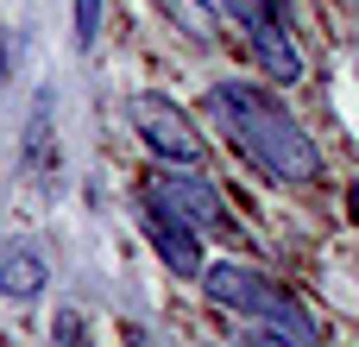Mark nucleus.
I'll list each match as a JSON object with an SVG mask.
<instances>
[{
  "label": "nucleus",
  "instance_id": "10",
  "mask_svg": "<svg viewBox=\"0 0 359 347\" xmlns=\"http://www.w3.org/2000/svg\"><path fill=\"white\" fill-rule=\"evenodd\" d=\"M246 347H297V341L278 335V329H259V335H246Z\"/></svg>",
  "mask_w": 359,
  "mask_h": 347
},
{
  "label": "nucleus",
  "instance_id": "9",
  "mask_svg": "<svg viewBox=\"0 0 359 347\" xmlns=\"http://www.w3.org/2000/svg\"><path fill=\"white\" fill-rule=\"evenodd\" d=\"M265 13H271V19H290V0H240V19H246V25L265 19Z\"/></svg>",
  "mask_w": 359,
  "mask_h": 347
},
{
  "label": "nucleus",
  "instance_id": "6",
  "mask_svg": "<svg viewBox=\"0 0 359 347\" xmlns=\"http://www.w3.org/2000/svg\"><path fill=\"white\" fill-rule=\"evenodd\" d=\"M252 32V51H259V63H265V76L271 82H303V51H297V32H290V19H252L246 25Z\"/></svg>",
  "mask_w": 359,
  "mask_h": 347
},
{
  "label": "nucleus",
  "instance_id": "1",
  "mask_svg": "<svg viewBox=\"0 0 359 347\" xmlns=\"http://www.w3.org/2000/svg\"><path fill=\"white\" fill-rule=\"evenodd\" d=\"M215 114H221V126L233 133V145H240L259 171H271L278 183H316V177H322L316 139H309L265 89H252V82H221V89H215Z\"/></svg>",
  "mask_w": 359,
  "mask_h": 347
},
{
  "label": "nucleus",
  "instance_id": "11",
  "mask_svg": "<svg viewBox=\"0 0 359 347\" xmlns=\"http://www.w3.org/2000/svg\"><path fill=\"white\" fill-rule=\"evenodd\" d=\"M202 6H208V13H233V19H240V0H202Z\"/></svg>",
  "mask_w": 359,
  "mask_h": 347
},
{
  "label": "nucleus",
  "instance_id": "5",
  "mask_svg": "<svg viewBox=\"0 0 359 347\" xmlns=\"http://www.w3.org/2000/svg\"><path fill=\"white\" fill-rule=\"evenodd\" d=\"M145 240L158 247V259H164L177 278H202V272H208V259H202V234H196L189 221L151 209V202H145Z\"/></svg>",
  "mask_w": 359,
  "mask_h": 347
},
{
  "label": "nucleus",
  "instance_id": "7",
  "mask_svg": "<svg viewBox=\"0 0 359 347\" xmlns=\"http://www.w3.org/2000/svg\"><path fill=\"white\" fill-rule=\"evenodd\" d=\"M44 284H50L44 253H38V247H25V240H6V247H0V291H6L13 303H25V297H38Z\"/></svg>",
  "mask_w": 359,
  "mask_h": 347
},
{
  "label": "nucleus",
  "instance_id": "3",
  "mask_svg": "<svg viewBox=\"0 0 359 347\" xmlns=\"http://www.w3.org/2000/svg\"><path fill=\"white\" fill-rule=\"evenodd\" d=\"M145 202L164 209V215H177V221H189L196 234H221V228H227V202H221V190H215L196 164H164V171H151V177H145Z\"/></svg>",
  "mask_w": 359,
  "mask_h": 347
},
{
  "label": "nucleus",
  "instance_id": "12",
  "mask_svg": "<svg viewBox=\"0 0 359 347\" xmlns=\"http://www.w3.org/2000/svg\"><path fill=\"white\" fill-rule=\"evenodd\" d=\"M0 76H6V44H0Z\"/></svg>",
  "mask_w": 359,
  "mask_h": 347
},
{
  "label": "nucleus",
  "instance_id": "2",
  "mask_svg": "<svg viewBox=\"0 0 359 347\" xmlns=\"http://www.w3.org/2000/svg\"><path fill=\"white\" fill-rule=\"evenodd\" d=\"M202 291L215 297V303H227V310H240V316H259L265 329H278V335H290L297 347H316L322 341V329H316V316L271 278V272H259V266H240V259H215L208 272H202Z\"/></svg>",
  "mask_w": 359,
  "mask_h": 347
},
{
  "label": "nucleus",
  "instance_id": "8",
  "mask_svg": "<svg viewBox=\"0 0 359 347\" xmlns=\"http://www.w3.org/2000/svg\"><path fill=\"white\" fill-rule=\"evenodd\" d=\"M95 25H101V0H76V51L95 44Z\"/></svg>",
  "mask_w": 359,
  "mask_h": 347
},
{
  "label": "nucleus",
  "instance_id": "4",
  "mask_svg": "<svg viewBox=\"0 0 359 347\" xmlns=\"http://www.w3.org/2000/svg\"><path fill=\"white\" fill-rule=\"evenodd\" d=\"M133 126L164 164H202V133L170 95H133Z\"/></svg>",
  "mask_w": 359,
  "mask_h": 347
}]
</instances>
